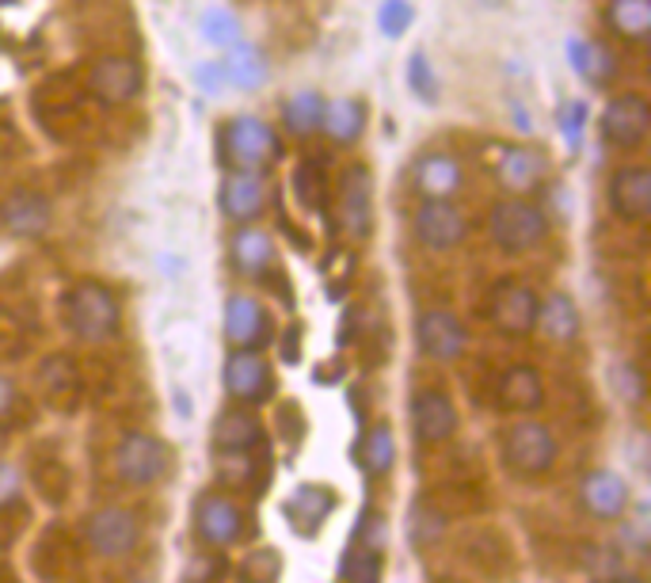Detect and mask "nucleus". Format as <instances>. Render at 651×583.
<instances>
[{"label": "nucleus", "mask_w": 651, "mask_h": 583, "mask_svg": "<svg viewBox=\"0 0 651 583\" xmlns=\"http://www.w3.org/2000/svg\"><path fill=\"white\" fill-rule=\"evenodd\" d=\"M221 156L233 172H264L282 156V138L256 115H233L221 126Z\"/></svg>", "instance_id": "obj_1"}, {"label": "nucleus", "mask_w": 651, "mask_h": 583, "mask_svg": "<svg viewBox=\"0 0 651 583\" xmlns=\"http://www.w3.org/2000/svg\"><path fill=\"white\" fill-rule=\"evenodd\" d=\"M65 320L69 332L85 343H107L123 328V309L118 297L103 282H77L65 297Z\"/></svg>", "instance_id": "obj_2"}, {"label": "nucleus", "mask_w": 651, "mask_h": 583, "mask_svg": "<svg viewBox=\"0 0 651 583\" xmlns=\"http://www.w3.org/2000/svg\"><path fill=\"white\" fill-rule=\"evenodd\" d=\"M492 241L503 252H529L549 237V218L537 203H522V199H507V203L492 206Z\"/></svg>", "instance_id": "obj_3"}, {"label": "nucleus", "mask_w": 651, "mask_h": 583, "mask_svg": "<svg viewBox=\"0 0 651 583\" xmlns=\"http://www.w3.org/2000/svg\"><path fill=\"white\" fill-rule=\"evenodd\" d=\"M598 134L610 149L617 153H636V149L648 141L651 134V107L643 96L625 92V96H613L605 103L602 118H598Z\"/></svg>", "instance_id": "obj_4"}, {"label": "nucleus", "mask_w": 651, "mask_h": 583, "mask_svg": "<svg viewBox=\"0 0 651 583\" xmlns=\"http://www.w3.org/2000/svg\"><path fill=\"white\" fill-rule=\"evenodd\" d=\"M221 385L237 405H264L275 393V370L264 358V351L252 347H233L221 370Z\"/></svg>", "instance_id": "obj_5"}, {"label": "nucleus", "mask_w": 651, "mask_h": 583, "mask_svg": "<svg viewBox=\"0 0 651 583\" xmlns=\"http://www.w3.org/2000/svg\"><path fill=\"white\" fill-rule=\"evenodd\" d=\"M503 461L519 477H541L557 461V439L545 423L522 420L503 435Z\"/></svg>", "instance_id": "obj_6"}, {"label": "nucleus", "mask_w": 651, "mask_h": 583, "mask_svg": "<svg viewBox=\"0 0 651 583\" xmlns=\"http://www.w3.org/2000/svg\"><path fill=\"white\" fill-rule=\"evenodd\" d=\"M115 473L118 481L133 484V489L156 484L168 473V451H164V443L156 435L130 431V435H123V443L115 446Z\"/></svg>", "instance_id": "obj_7"}, {"label": "nucleus", "mask_w": 651, "mask_h": 583, "mask_svg": "<svg viewBox=\"0 0 651 583\" xmlns=\"http://www.w3.org/2000/svg\"><path fill=\"white\" fill-rule=\"evenodd\" d=\"M416 237L423 249L450 252L469 237V218L454 199H423L416 211Z\"/></svg>", "instance_id": "obj_8"}, {"label": "nucleus", "mask_w": 651, "mask_h": 583, "mask_svg": "<svg viewBox=\"0 0 651 583\" xmlns=\"http://www.w3.org/2000/svg\"><path fill=\"white\" fill-rule=\"evenodd\" d=\"M605 203L610 214L621 221H648L651 218V168L643 164H621L610 172L605 183Z\"/></svg>", "instance_id": "obj_9"}, {"label": "nucleus", "mask_w": 651, "mask_h": 583, "mask_svg": "<svg viewBox=\"0 0 651 583\" xmlns=\"http://www.w3.org/2000/svg\"><path fill=\"white\" fill-rule=\"evenodd\" d=\"M141 85H145V73L126 54H107L100 62H92V69H88V92L100 103H107V107L130 103L141 92Z\"/></svg>", "instance_id": "obj_10"}, {"label": "nucleus", "mask_w": 651, "mask_h": 583, "mask_svg": "<svg viewBox=\"0 0 651 583\" xmlns=\"http://www.w3.org/2000/svg\"><path fill=\"white\" fill-rule=\"evenodd\" d=\"M340 226L350 241L373 233V176L366 164H350L340 179Z\"/></svg>", "instance_id": "obj_11"}, {"label": "nucleus", "mask_w": 651, "mask_h": 583, "mask_svg": "<svg viewBox=\"0 0 651 583\" xmlns=\"http://www.w3.org/2000/svg\"><path fill=\"white\" fill-rule=\"evenodd\" d=\"M217 206L229 221L237 226H252V221L264 218L267 211V183L259 172H226L221 179V191H217Z\"/></svg>", "instance_id": "obj_12"}, {"label": "nucleus", "mask_w": 651, "mask_h": 583, "mask_svg": "<svg viewBox=\"0 0 651 583\" xmlns=\"http://www.w3.org/2000/svg\"><path fill=\"white\" fill-rule=\"evenodd\" d=\"M416 335H419L423 355L434 358V363H458L469 347L465 325H461V317L450 309H426L416 325Z\"/></svg>", "instance_id": "obj_13"}, {"label": "nucleus", "mask_w": 651, "mask_h": 583, "mask_svg": "<svg viewBox=\"0 0 651 583\" xmlns=\"http://www.w3.org/2000/svg\"><path fill=\"white\" fill-rule=\"evenodd\" d=\"M85 537L100 557H126L141 542V522L123 507H100L85 522Z\"/></svg>", "instance_id": "obj_14"}, {"label": "nucleus", "mask_w": 651, "mask_h": 583, "mask_svg": "<svg viewBox=\"0 0 651 583\" xmlns=\"http://www.w3.org/2000/svg\"><path fill=\"white\" fill-rule=\"evenodd\" d=\"M221 328H226V340L233 343V347L264 351L267 340H271V317H267V309L256 297H244V294H233L226 302Z\"/></svg>", "instance_id": "obj_15"}, {"label": "nucleus", "mask_w": 651, "mask_h": 583, "mask_svg": "<svg viewBox=\"0 0 651 583\" xmlns=\"http://www.w3.org/2000/svg\"><path fill=\"white\" fill-rule=\"evenodd\" d=\"M194 527H199V537L209 549H229V545L241 542L244 515L229 496H202L199 511H194Z\"/></svg>", "instance_id": "obj_16"}, {"label": "nucleus", "mask_w": 651, "mask_h": 583, "mask_svg": "<svg viewBox=\"0 0 651 583\" xmlns=\"http://www.w3.org/2000/svg\"><path fill=\"white\" fill-rule=\"evenodd\" d=\"M537 309L541 297L526 282H503L496 290V305H492V320L503 335H529L537 328Z\"/></svg>", "instance_id": "obj_17"}, {"label": "nucleus", "mask_w": 651, "mask_h": 583, "mask_svg": "<svg viewBox=\"0 0 651 583\" xmlns=\"http://www.w3.org/2000/svg\"><path fill=\"white\" fill-rule=\"evenodd\" d=\"M411 428L419 443H446L458 431V408L443 389H419L411 397Z\"/></svg>", "instance_id": "obj_18"}, {"label": "nucleus", "mask_w": 651, "mask_h": 583, "mask_svg": "<svg viewBox=\"0 0 651 583\" xmlns=\"http://www.w3.org/2000/svg\"><path fill=\"white\" fill-rule=\"evenodd\" d=\"M411 183L423 199H454L465 183V172H461V161L450 153H423L416 161V172H411Z\"/></svg>", "instance_id": "obj_19"}, {"label": "nucleus", "mask_w": 651, "mask_h": 583, "mask_svg": "<svg viewBox=\"0 0 651 583\" xmlns=\"http://www.w3.org/2000/svg\"><path fill=\"white\" fill-rule=\"evenodd\" d=\"M259 443H264V428H259L256 413H248V408H229V413H221L214 420L217 454H226V458H244V454H252Z\"/></svg>", "instance_id": "obj_20"}, {"label": "nucleus", "mask_w": 651, "mask_h": 583, "mask_svg": "<svg viewBox=\"0 0 651 583\" xmlns=\"http://www.w3.org/2000/svg\"><path fill=\"white\" fill-rule=\"evenodd\" d=\"M579 496L595 519H621L628 511V484L613 469H595L590 477H583Z\"/></svg>", "instance_id": "obj_21"}, {"label": "nucleus", "mask_w": 651, "mask_h": 583, "mask_svg": "<svg viewBox=\"0 0 651 583\" xmlns=\"http://www.w3.org/2000/svg\"><path fill=\"white\" fill-rule=\"evenodd\" d=\"M229 256H233V267L248 279H264L271 275L275 259H279V249H275L271 233L259 226H241L233 233V244H229Z\"/></svg>", "instance_id": "obj_22"}, {"label": "nucleus", "mask_w": 651, "mask_h": 583, "mask_svg": "<svg viewBox=\"0 0 651 583\" xmlns=\"http://www.w3.org/2000/svg\"><path fill=\"white\" fill-rule=\"evenodd\" d=\"M496 179L507 191H537L545 179V156L534 153L529 145H499Z\"/></svg>", "instance_id": "obj_23"}, {"label": "nucleus", "mask_w": 651, "mask_h": 583, "mask_svg": "<svg viewBox=\"0 0 651 583\" xmlns=\"http://www.w3.org/2000/svg\"><path fill=\"white\" fill-rule=\"evenodd\" d=\"M0 226L12 237H39L50 226V203L39 191H12L0 203Z\"/></svg>", "instance_id": "obj_24"}, {"label": "nucleus", "mask_w": 651, "mask_h": 583, "mask_svg": "<svg viewBox=\"0 0 651 583\" xmlns=\"http://www.w3.org/2000/svg\"><path fill=\"white\" fill-rule=\"evenodd\" d=\"M567 58H572L575 73L587 80L590 88H610L617 80V54L598 39H572L567 42Z\"/></svg>", "instance_id": "obj_25"}, {"label": "nucleus", "mask_w": 651, "mask_h": 583, "mask_svg": "<svg viewBox=\"0 0 651 583\" xmlns=\"http://www.w3.org/2000/svg\"><path fill=\"white\" fill-rule=\"evenodd\" d=\"M499 405L507 413H537L545 405V381L534 366H511L499 378Z\"/></svg>", "instance_id": "obj_26"}, {"label": "nucleus", "mask_w": 651, "mask_h": 583, "mask_svg": "<svg viewBox=\"0 0 651 583\" xmlns=\"http://www.w3.org/2000/svg\"><path fill=\"white\" fill-rule=\"evenodd\" d=\"M35 381L50 405H69L80 397V366L69 355H47L35 370Z\"/></svg>", "instance_id": "obj_27"}, {"label": "nucleus", "mask_w": 651, "mask_h": 583, "mask_svg": "<svg viewBox=\"0 0 651 583\" xmlns=\"http://www.w3.org/2000/svg\"><path fill=\"white\" fill-rule=\"evenodd\" d=\"M605 27L621 42L643 47L651 35V0H605Z\"/></svg>", "instance_id": "obj_28"}, {"label": "nucleus", "mask_w": 651, "mask_h": 583, "mask_svg": "<svg viewBox=\"0 0 651 583\" xmlns=\"http://www.w3.org/2000/svg\"><path fill=\"white\" fill-rule=\"evenodd\" d=\"M537 328H541L549 340L557 343H572L583 328V317H579V305H575L572 294L564 290H552L549 297H541V309H537Z\"/></svg>", "instance_id": "obj_29"}, {"label": "nucleus", "mask_w": 651, "mask_h": 583, "mask_svg": "<svg viewBox=\"0 0 651 583\" xmlns=\"http://www.w3.org/2000/svg\"><path fill=\"white\" fill-rule=\"evenodd\" d=\"M221 69H226V85L241 88V92H256V88H264L267 80V62L264 54H259L252 42H233V47L226 50V62H221Z\"/></svg>", "instance_id": "obj_30"}, {"label": "nucleus", "mask_w": 651, "mask_h": 583, "mask_svg": "<svg viewBox=\"0 0 651 583\" xmlns=\"http://www.w3.org/2000/svg\"><path fill=\"white\" fill-rule=\"evenodd\" d=\"M328 511H332V492L317 489V484H302L286 504V519L294 522V530L305 537L317 534V527L328 519Z\"/></svg>", "instance_id": "obj_31"}, {"label": "nucleus", "mask_w": 651, "mask_h": 583, "mask_svg": "<svg viewBox=\"0 0 651 583\" xmlns=\"http://www.w3.org/2000/svg\"><path fill=\"white\" fill-rule=\"evenodd\" d=\"M324 96L312 92V88H302V92H294L286 103H282V126H286V134H294V138H312V134L320 130V123H324Z\"/></svg>", "instance_id": "obj_32"}, {"label": "nucleus", "mask_w": 651, "mask_h": 583, "mask_svg": "<svg viewBox=\"0 0 651 583\" xmlns=\"http://www.w3.org/2000/svg\"><path fill=\"white\" fill-rule=\"evenodd\" d=\"M320 130H324L335 145H355L366 130V107L358 100L324 103V123H320Z\"/></svg>", "instance_id": "obj_33"}, {"label": "nucleus", "mask_w": 651, "mask_h": 583, "mask_svg": "<svg viewBox=\"0 0 651 583\" xmlns=\"http://www.w3.org/2000/svg\"><path fill=\"white\" fill-rule=\"evenodd\" d=\"M340 583H381V553L355 542L340 560Z\"/></svg>", "instance_id": "obj_34"}, {"label": "nucleus", "mask_w": 651, "mask_h": 583, "mask_svg": "<svg viewBox=\"0 0 651 583\" xmlns=\"http://www.w3.org/2000/svg\"><path fill=\"white\" fill-rule=\"evenodd\" d=\"M393 461H396V439L385 423H378V428H370V435L362 439V466L366 473L381 477L393 469Z\"/></svg>", "instance_id": "obj_35"}, {"label": "nucleus", "mask_w": 651, "mask_h": 583, "mask_svg": "<svg viewBox=\"0 0 651 583\" xmlns=\"http://www.w3.org/2000/svg\"><path fill=\"white\" fill-rule=\"evenodd\" d=\"M202 35H206L214 47L229 50L233 42H241V20L233 16L229 9H206V16H202Z\"/></svg>", "instance_id": "obj_36"}, {"label": "nucleus", "mask_w": 651, "mask_h": 583, "mask_svg": "<svg viewBox=\"0 0 651 583\" xmlns=\"http://www.w3.org/2000/svg\"><path fill=\"white\" fill-rule=\"evenodd\" d=\"M408 88L423 103H434V100H438V92H443V85H438V73H434L431 58H426L423 50H416V54L408 58Z\"/></svg>", "instance_id": "obj_37"}, {"label": "nucleus", "mask_w": 651, "mask_h": 583, "mask_svg": "<svg viewBox=\"0 0 651 583\" xmlns=\"http://www.w3.org/2000/svg\"><path fill=\"white\" fill-rule=\"evenodd\" d=\"M411 20H416V9H411L408 0H385L378 9V31L385 39H400V35H408Z\"/></svg>", "instance_id": "obj_38"}, {"label": "nucleus", "mask_w": 651, "mask_h": 583, "mask_svg": "<svg viewBox=\"0 0 651 583\" xmlns=\"http://www.w3.org/2000/svg\"><path fill=\"white\" fill-rule=\"evenodd\" d=\"M279 572H282L279 553H271V549L252 553L241 568V583H279Z\"/></svg>", "instance_id": "obj_39"}, {"label": "nucleus", "mask_w": 651, "mask_h": 583, "mask_svg": "<svg viewBox=\"0 0 651 583\" xmlns=\"http://www.w3.org/2000/svg\"><path fill=\"white\" fill-rule=\"evenodd\" d=\"M613 389L625 405H643V378L636 363H617L613 366Z\"/></svg>", "instance_id": "obj_40"}, {"label": "nucleus", "mask_w": 651, "mask_h": 583, "mask_svg": "<svg viewBox=\"0 0 651 583\" xmlns=\"http://www.w3.org/2000/svg\"><path fill=\"white\" fill-rule=\"evenodd\" d=\"M583 130H587V107H583L579 100L564 103V107H560V134H564V141H567L572 153L583 145Z\"/></svg>", "instance_id": "obj_41"}, {"label": "nucleus", "mask_w": 651, "mask_h": 583, "mask_svg": "<svg viewBox=\"0 0 651 583\" xmlns=\"http://www.w3.org/2000/svg\"><path fill=\"white\" fill-rule=\"evenodd\" d=\"M385 537H388V522H385V515L366 511L362 519H358V534H355V542H358V545H366V549H378V553H381V545H385Z\"/></svg>", "instance_id": "obj_42"}, {"label": "nucleus", "mask_w": 651, "mask_h": 583, "mask_svg": "<svg viewBox=\"0 0 651 583\" xmlns=\"http://www.w3.org/2000/svg\"><path fill=\"white\" fill-rule=\"evenodd\" d=\"M194 85L202 88V92L217 96L226 92V69H221V62H194Z\"/></svg>", "instance_id": "obj_43"}, {"label": "nucleus", "mask_w": 651, "mask_h": 583, "mask_svg": "<svg viewBox=\"0 0 651 583\" xmlns=\"http://www.w3.org/2000/svg\"><path fill=\"white\" fill-rule=\"evenodd\" d=\"M20 492H24V481H20V469L9 466V461H0V511H9V507L20 504Z\"/></svg>", "instance_id": "obj_44"}, {"label": "nucleus", "mask_w": 651, "mask_h": 583, "mask_svg": "<svg viewBox=\"0 0 651 583\" xmlns=\"http://www.w3.org/2000/svg\"><path fill=\"white\" fill-rule=\"evenodd\" d=\"M16 413V381L9 373H0V423Z\"/></svg>", "instance_id": "obj_45"}, {"label": "nucleus", "mask_w": 651, "mask_h": 583, "mask_svg": "<svg viewBox=\"0 0 651 583\" xmlns=\"http://www.w3.org/2000/svg\"><path fill=\"white\" fill-rule=\"evenodd\" d=\"M438 534H443V519H438V515H431V519H423V515H419V522H416V542H434Z\"/></svg>", "instance_id": "obj_46"}, {"label": "nucleus", "mask_w": 651, "mask_h": 583, "mask_svg": "<svg viewBox=\"0 0 651 583\" xmlns=\"http://www.w3.org/2000/svg\"><path fill=\"white\" fill-rule=\"evenodd\" d=\"M613 583H643V580H636V575H617Z\"/></svg>", "instance_id": "obj_47"}, {"label": "nucleus", "mask_w": 651, "mask_h": 583, "mask_svg": "<svg viewBox=\"0 0 651 583\" xmlns=\"http://www.w3.org/2000/svg\"><path fill=\"white\" fill-rule=\"evenodd\" d=\"M481 4H488V9H499V4H503V0H481Z\"/></svg>", "instance_id": "obj_48"}, {"label": "nucleus", "mask_w": 651, "mask_h": 583, "mask_svg": "<svg viewBox=\"0 0 651 583\" xmlns=\"http://www.w3.org/2000/svg\"><path fill=\"white\" fill-rule=\"evenodd\" d=\"M438 583H458V580H438Z\"/></svg>", "instance_id": "obj_49"}]
</instances>
